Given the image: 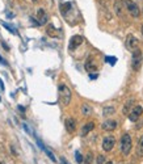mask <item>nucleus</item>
<instances>
[{"instance_id": "a211bd4d", "label": "nucleus", "mask_w": 143, "mask_h": 164, "mask_svg": "<svg viewBox=\"0 0 143 164\" xmlns=\"http://www.w3.org/2000/svg\"><path fill=\"white\" fill-rule=\"evenodd\" d=\"M116 112V109L113 106H106L104 108V116H110V114H113Z\"/></svg>"}, {"instance_id": "412c9836", "label": "nucleus", "mask_w": 143, "mask_h": 164, "mask_svg": "<svg viewBox=\"0 0 143 164\" xmlns=\"http://www.w3.org/2000/svg\"><path fill=\"white\" fill-rule=\"evenodd\" d=\"M105 60H106L108 63H110V65H114L116 60H117V59H116L114 57H106V58H105Z\"/></svg>"}, {"instance_id": "1a4fd4ad", "label": "nucleus", "mask_w": 143, "mask_h": 164, "mask_svg": "<svg viewBox=\"0 0 143 164\" xmlns=\"http://www.w3.org/2000/svg\"><path fill=\"white\" fill-rule=\"evenodd\" d=\"M64 126H66V130L68 133H74L76 130V121L74 118H67L64 121Z\"/></svg>"}, {"instance_id": "423d86ee", "label": "nucleus", "mask_w": 143, "mask_h": 164, "mask_svg": "<svg viewBox=\"0 0 143 164\" xmlns=\"http://www.w3.org/2000/svg\"><path fill=\"white\" fill-rule=\"evenodd\" d=\"M142 113H143V108L140 106V105H137V106L133 108L131 112L129 113V119L130 121H133V122L138 121V118L142 116Z\"/></svg>"}, {"instance_id": "20e7f679", "label": "nucleus", "mask_w": 143, "mask_h": 164, "mask_svg": "<svg viewBox=\"0 0 143 164\" xmlns=\"http://www.w3.org/2000/svg\"><path fill=\"white\" fill-rule=\"evenodd\" d=\"M125 5H126V9L130 12L131 16H134V17L139 16V7H138L133 0H125Z\"/></svg>"}, {"instance_id": "aec40b11", "label": "nucleus", "mask_w": 143, "mask_h": 164, "mask_svg": "<svg viewBox=\"0 0 143 164\" xmlns=\"http://www.w3.org/2000/svg\"><path fill=\"white\" fill-rule=\"evenodd\" d=\"M43 151H45V152H46V154H47V156H49V158H50V159H51V160H53V161H57V159H55V156H54V155H53V152H51V151H50V150H49V148H46V147H43Z\"/></svg>"}, {"instance_id": "39448f33", "label": "nucleus", "mask_w": 143, "mask_h": 164, "mask_svg": "<svg viewBox=\"0 0 143 164\" xmlns=\"http://www.w3.org/2000/svg\"><path fill=\"white\" fill-rule=\"evenodd\" d=\"M114 144H116L114 137H112V135L105 137V138H104V141H103V148H104V151H106V152L112 151L113 147H114Z\"/></svg>"}, {"instance_id": "bb28decb", "label": "nucleus", "mask_w": 143, "mask_h": 164, "mask_svg": "<svg viewBox=\"0 0 143 164\" xmlns=\"http://www.w3.org/2000/svg\"><path fill=\"white\" fill-rule=\"evenodd\" d=\"M18 110L24 112V110H25V108H24V106H21V105H18Z\"/></svg>"}, {"instance_id": "9b49d317", "label": "nucleus", "mask_w": 143, "mask_h": 164, "mask_svg": "<svg viewBox=\"0 0 143 164\" xmlns=\"http://www.w3.org/2000/svg\"><path fill=\"white\" fill-rule=\"evenodd\" d=\"M37 19H38V23H40V25H43V24L47 23V13H46L43 9H38Z\"/></svg>"}, {"instance_id": "c85d7f7f", "label": "nucleus", "mask_w": 143, "mask_h": 164, "mask_svg": "<svg viewBox=\"0 0 143 164\" xmlns=\"http://www.w3.org/2000/svg\"><path fill=\"white\" fill-rule=\"evenodd\" d=\"M105 164H113V163H112V161H106Z\"/></svg>"}, {"instance_id": "7c9ffc66", "label": "nucleus", "mask_w": 143, "mask_h": 164, "mask_svg": "<svg viewBox=\"0 0 143 164\" xmlns=\"http://www.w3.org/2000/svg\"><path fill=\"white\" fill-rule=\"evenodd\" d=\"M0 164H3V163H0Z\"/></svg>"}, {"instance_id": "c756f323", "label": "nucleus", "mask_w": 143, "mask_h": 164, "mask_svg": "<svg viewBox=\"0 0 143 164\" xmlns=\"http://www.w3.org/2000/svg\"><path fill=\"white\" fill-rule=\"evenodd\" d=\"M142 34H143V26H142Z\"/></svg>"}, {"instance_id": "b1692460", "label": "nucleus", "mask_w": 143, "mask_h": 164, "mask_svg": "<svg viewBox=\"0 0 143 164\" xmlns=\"http://www.w3.org/2000/svg\"><path fill=\"white\" fill-rule=\"evenodd\" d=\"M1 24H3V25H4V26H5V28H7V29H8V30H9V32H12V33H16V32H14V30H13V28H12V26H9V25H8V24H5V23H1Z\"/></svg>"}, {"instance_id": "f8f14e48", "label": "nucleus", "mask_w": 143, "mask_h": 164, "mask_svg": "<svg viewBox=\"0 0 143 164\" xmlns=\"http://www.w3.org/2000/svg\"><path fill=\"white\" fill-rule=\"evenodd\" d=\"M86 70L88 71V72H94V71H97V66L94 65V62H93V59H92V58L87 59V62H86Z\"/></svg>"}, {"instance_id": "4be33fe9", "label": "nucleus", "mask_w": 143, "mask_h": 164, "mask_svg": "<svg viewBox=\"0 0 143 164\" xmlns=\"http://www.w3.org/2000/svg\"><path fill=\"white\" fill-rule=\"evenodd\" d=\"M104 161H105V158H104L103 155H99L97 156V164H103Z\"/></svg>"}, {"instance_id": "f257e3e1", "label": "nucleus", "mask_w": 143, "mask_h": 164, "mask_svg": "<svg viewBox=\"0 0 143 164\" xmlns=\"http://www.w3.org/2000/svg\"><path fill=\"white\" fill-rule=\"evenodd\" d=\"M58 91H59L60 102H62L63 105H68L70 101H71V91H70V88L64 84H60Z\"/></svg>"}, {"instance_id": "f03ea898", "label": "nucleus", "mask_w": 143, "mask_h": 164, "mask_svg": "<svg viewBox=\"0 0 143 164\" xmlns=\"http://www.w3.org/2000/svg\"><path fill=\"white\" fill-rule=\"evenodd\" d=\"M131 147H133L131 137L129 134H123L122 138H121V150H122L123 155H129L130 151H131Z\"/></svg>"}, {"instance_id": "ddd939ff", "label": "nucleus", "mask_w": 143, "mask_h": 164, "mask_svg": "<svg viewBox=\"0 0 143 164\" xmlns=\"http://www.w3.org/2000/svg\"><path fill=\"white\" fill-rule=\"evenodd\" d=\"M93 129H94L93 122H88V124H86L83 126V129H81V135H87V134H88L89 131H92Z\"/></svg>"}, {"instance_id": "0eeeda50", "label": "nucleus", "mask_w": 143, "mask_h": 164, "mask_svg": "<svg viewBox=\"0 0 143 164\" xmlns=\"http://www.w3.org/2000/svg\"><path fill=\"white\" fill-rule=\"evenodd\" d=\"M126 47L131 51H134L135 49H138V40L134 37V36H131V34H129L127 38H126Z\"/></svg>"}, {"instance_id": "9d476101", "label": "nucleus", "mask_w": 143, "mask_h": 164, "mask_svg": "<svg viewBox=\"0 0 143 164\" xmlns=\"http://www.w3.org/2000/svg\"><path fill=\"white\" fill-rule=\"evenodd\" d=\"M117 127V121H113V119H108L103 124V129L106 131H113Z\"/></svg>"}, {"instance_id": "dca6fc26", "label": "nucleus", "mask_w": 143, "mask_h": 164, "mask_svg": "<svg viewBox=\"0 0 143 164\" xmlns=\"http://www.w3.org/2000/svg\"><path fill=\"white\" fill-rule=\"evenodd\" d=\"M71 5H72L71 3H63V4H60V12H62L63 16H66L67 12L71 9Z\"/></svg>"}, {"instance_id": "a878e982", "label": "nucleus", "mask_w": 143, "mask_h": 164, "mask_svg": "<svg viewBox=\"0 0 143 164\" xmlns=\"http://www.w3.org/2000/svg\"><path fill=\"white\" fill-rule=\"evenodd\" d=\"M60 161H62V164H68V163H67V161H66V159H64V158H62V159H60Z\"/></svg>"}, {"instance_id": "6e6552de", "label": "nucleus", "mask_w": 143, "mask_h": 164, "mask_svg": "<svg viewBox=\"0 0 143 164\" xmlns=\"http://www.w3.org/2000/svg\"><path fill=\"white\" fill-rule=\"evenodd\" d=\"M81 43H83V37H81V36H74V37L71 38V41H70V50L76 49L77 46H80Z\"/></svg>"}, {"instance_id": "7ed1b4c3", "label": "nucleus", "mask_w": 143, "mask_h": 164, "mask_svg": "<svg viewBox=\"0 0 143 164\" xmlns=\"http://www.w3.org/2000/svg\"><path fill=\"white\" fill-rule=\"evenodd\" d=\"M142 66V51L139 49H135L133 51V57H131V67L134 71H138Z\"/></svg>"}, {"instance_id": "2eb2a0df", "label": "nucleus", "mask_w": 143, "mask_h": 164, "mask_svg": "<svg viewBox=\"0 0 143 164\" xmlns=\"http://www.w3.org/2000/svg\"><path fill=\"white\" fill-rule=\"evenodd\" d=\"M137 155L139 156V158H142L143 156V135L139 138V141H138V144H137Z\"/></svg>"}, {"instance_id": "473e14b6", "label": "nucleus", "mask_w": 143, "mask_h": 164, "mask_svg": "<svg viewBox=\"0 0 143 164\" xmlns=\"http://www.w3.org/2000/svg\"><path fill=\"white\" fill-rule=\"evenodd\" d=\"M34 1H36V0H34Z\"/></svg>"}, {"instance_id": "5701e85b", "label": "nucleus", "mask_w": 143, "mask_h": 164, "mask_svg": "<svg viewBox=\"0 0 143 164\" xmlns=\"http://www.w3.org/2000/svg\"><path fill=\"white\" fill-rule=\"evenodd\" d=\"M75 155H76V161H77V163H81V161H83V158H81L80 152H76Z\"/></svg>"}, {"instance_id": "393cba45", "label": "nucleus", "mask_w": 143, "mask_h": 164, "mask_svg": "<svg viewBox=\"0 0 143 164\" xmlns=\"http://www.w3.org/2000/svg\"><path fill=\"white\" fill-rule=\"evenodd\" d=\"M91 160H92V154H88V155H87V164L91 163Z\"/></svg>"}, {"instance_id": "4468645a", "label": "nucleus", "mask_w": 143, "mask_h": 164, "mask_svg": "<svg viewBox=\"0 0 143 164\" xmlns=\"http://www.w3.org/2000/svg\"><path fill=\"white\" fill-rule=\"evenodd\" d=\"M46 32H47V34H49L50 37H57V36H58V30H57V28H55L53 24H49V25H47Z\"/></svg>"}, {"instance_id": "2f4dec72", "label": "nucleus", "mask_w": 143, "mask_h": 164, "mask_svg": "<svg viewBox=\"0 0 143 164\" xmlns=\"http://www.w3.org/2000/svg\"><path fill=\"white\" fill-rule=\"evenodd\" d=\"M0 100H1V99H0Z\"/></svg>"}, {"instance_id": "6ab92c4d", "label": "nucleus", "mask_w": 143, "mask_h": 164, "mask_svg": "<svg viewBox=\"0 0 143 164\" xmlns=\"http://www.w3.org/2000/svg\"><path fill=\"white\" fill-rule=\"evenodd\" d=\"M133 105V101L130 100V101H127L125 104V106H123V114H129V109H130V106Z\"/></svg>"}, {"instance_id": "f3484780", "label": "nucleus", "mask_w": 143, "mask_h": 164, "mask_svg": "<svg viewBox=\"0 0 143 164\" xmlns=\"http://www.w3.org/2000/svg\"><path fill=\"white\" fill-rule=\"evenodd\" d=\"M81 113H83L84 116H89V114L92 113V108L89 106V105L84 104L83 106H81Z\"/></svg>"}, {"instance_id": "cd10ccee", "label": "nucleus", "mask_w": 143, "mask_h": 164, "mask_svg": "<svg viewBox=\"0 0 143 164\" xmlns=\"http://www.w3.org/2000/svg\"><path fill=\"white\" fill-rule=\"evenodd\" d=\"M0 63H4V65H7V62H5V60H4L1 57H0Z\"/></svg>"}]
</instances>
